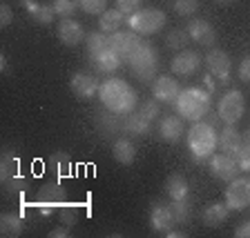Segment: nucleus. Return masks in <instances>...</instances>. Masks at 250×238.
Wrapping results in <instances>:
<instances>
[{"label": "nucleus", "instance_id": "nucleus-1", "mask_svg": "<svg viewBox=\"0 0 250 238\" xmlns=\"http://www.w3.org/2000/svg\"><path fill=\"white\" fill-rule=\"evenodd\" d=\"M99 98L105 109L116 114H132L136 107V92L125 83L123 78H107L99 87Z\"/></svg>", "mask_w": 250, "mask_h": 238}, {"label": "nucleus", "instance_id": "nucleus-2", "mask_svg": "<svg viewBox=\"0 0 250 238\" xmlns=\"http://www.w3.org/2000/svg\"><path fill=\"white\" fill-rule=\"evenodd\" d=\"M177 111L181 118L186 120H203L206 116L210 114L212 109V100H210V93L206 89H199V87H188V89H181L177 98Z\"/></svg>", "mask_w": 250, "mask_h": 238}, {"label": "nucleus", "instance_id": "nucleus-3", "mask_svg": "<svg viewBox=\"0 0 250 238\" xmlns=\"http://www.w3.org/2000/svg\"><path fill=\"white\" fill-rule=\"evenodd\" d=\"M188 149L192 154L194 163H203L217 149V131L206 120H197L188 131Z\"/></svg>", "mask_w": 250, "mask_h": 238}, {"label": "nucleus", "instance_id": "nucleus-4", "mask_svg": "<svg viewBox=\"0 0 250 238\" xmlns=\"http://www.w3.org/2000/svg\"><path fill=\"white\" fill-rule=\"evenodd\" d=\"M125 62L130 65L132 73L139 78L141 83H152L156 76V69H159V54H156V49L150 42H143Z\"/></svg>", "mask_w": 250, "mask_h": 238}, {"label": "nucleus", "instance_id": "nucleus-5", "mask_svg": "<svg viewBox=\"0 0 250 238\" xmlns=\"http://www.w3.org/2000/svg\"><path fill=\"white\" fill-rule=\"evenodd\" d=\"M67 202V192H65V187L61 183L52 181V183H45V185L38 189L36 198L31 202V207L36 209L41 216H52L56 209H61L62 205Z\"/></svg>", "mask_w": 250, "mask_h": 238}, {"label": "nucleus", "instance_id": "nucleus-6", "mask_svg": "<svg viewBox=\"0 0 250 238\" xmlns=\"http://www.w3.org/2000/svg\"><path fill=\"white\" fill-rule=\"evenodd\" d=\"M127 22H130L132 31H136L141 36H152L166 27V14L161 9H154V7H146V9H139L136 14H132Z\"/></svg>", "mask_w": 250, "mask_h": 238}, {"label": "nucleus", "instance_id": "nucleus-7", "mask_svg": "<svg viewBox=\"0 0 250 238\" xmlns=\"http://www.w3.org/2000/svg\"><path fill=\"white\" fill-rule=\"evenodd\" d=\"M244 111H246L244 93L237 92V89H230V92H226L224 96L219 98L217 114H219V120H224L226 125L239 123L241 116H244Z\"/></svg>", "mask_w": 250, "mask_h": 238}, {"label": "nucleus", "instance_id": "nucleus-8", "mask_svg": "<svg viewBox=\"0 0 250 238\" xmlns=\"http://www.w3.org/2000/svg\"><path fill=\"white\" fill-rule=\"evenodd\" d=\"M226 205L230 212H241L250 205V178H232L226 189Z\"/></svg>", "mask_w": 250, "mask_h": 238}, {"label": "nucleus", "instance_id": "nucleus-9", "mask_svg": "<svg viewBox=\"0 0 250 238\" xmlns=\"http://www.w3.org/2000/svg\"><path fill=\"white\" fill-rule=\"evenodd\" d=\"M143 45L141 36L136 31H116V34H109V49L114 54H119L123 58V62L132 56V54Z\"/></svg>", "mask_w": 250, "mask_h": 238}, {"label": "nucleus", "instance_id": "nucleus-10", "mask_svg": "<svg viewBox=\"0 0 250 238\" xmlns=\"http://www.w3.org/2000/svg\"><path fill=\"white\" fill-rule=\"evenodd\" d=\"M179 93H181V87L172 76H156L152 80V96H154L159 103L172 105L177 103Z\"/></svg>", "mask_w": 250, "mask_h": 238}, {"label": "nucleus", "instance_id": "nucleus-11", "mask_svg": "<svg viewBox=\"0 0 250 238\" xmlns=\"http://www.w3.org/2000/svg\"><path fill=\"white\" fill-rule=\"evenodd\" d=\"M210 171H212L214 176L219 178V181H232V178H237V174H239V165H237V161H234V156H228V154H212L210 156Z\"/></svg>", "mask_w": 250, "mask_h": 238}, {"label": "nucleus", "instance_id": "nucleus-12", "mask_svg": "<svg viewBox=\"0 0 250 238\" xmlns=\"http://www.w3.org/2000/svg\"><path fill=\"white\" fill-rule=\"evenodd\" d=\"M58 38H61L62 45L76 47L78 42H83L87 36H85V29L81 22H76L74 18H62L61 25H58Z\"/></svg>", "mask_w": 250, "mask_h": 238}, {"label": "nucleus", "instance_id": "nucleus-13", "mask_svg": "<svg viewBox=\"0 0 250 238\" xmlns=\"http://www.w3.org/2000/svg\"><path fill=\"white\" fill-rule=\"evenodd\" d=\"M241 143H244V140H241V134L234 125H226L217 136V147L221 149V154H228V156L237 154L239 147H241Z\"/></svg>", "mask_w": 250, "mask_h": 238}, {"label": "nucleus", "instance_id": "nucleus-14", "mask_svg": "<svg viewBox=\"0 0 250 238\" xmlns=\"http://www.w3.org/2000/svg\"><path fill=\"white\" fill-rule=\"evenodd\" d=\"M206 67H208V72L212 73V76H217L219 80H221V78H228L230 69H232V60H230V56L226 52L212 49V52L206 56Z\"/></svg>", "mask_w": 250, "mask_h": 238}, {"label": "nucleus", "instance_id": "nucleus-15", "mask_svg": "<svg viewBox=\"0 0 250 238\" xmlns=\"http://www.w3.org/2000/svg\"><path fill=\"white\" fill-rule=\"evenodd\" d=\"M199 65H201L199 54L188 52V49L186 52H181V54H177V56L172 58V62H170L172 72L177 73V76H192V73L199 69Z\"/></svg>", "mask_w": 250, "mask_h": 238}, {"label": "nucleus", "instance_id": "nucleus-16", "mask_svg": "<svg viewBox=\"0 0 250 238\" xmlns=\"http://www.w3.org/2000/svg\"><path fill=\"white\" fill-rule=\"evenodd\" d=\"M188 36L192 38L199 45L210 47L214 40H217V34H214V27L210 25L208 20H201V18H194L190 25H188Z\"/></svg>", "mask_w": 250, "mask_h": 238}, {"label": "nucleus", "instance_id": "nucleus-17", "mask_svg": "<svg viewBox=\"0 0 250 238\" xmlns=\"http://www.w3.org/2000/svg\"><path fill=\"white\" fill-rule=\"evenodd\" d=\"M72 92L76 93L78 98H83V100H87V98H94L96 93H99V80L92 76V73H76V76L72 78Z\"/></svg>", "mask_w": 250, "mask_h": 238}, {"label": "nucleus", "instance_id": "nucleus-18", "mask_svg": "<svg viewBox=\"0 0 250 238\" xmlns=\"http://www.w3.org/2000/svg\"><path fill=\"white\" fill-rule=\"evenodd\" d=\"M89 62H92V67L101 73H112L121 67V62L123 58L119 54H114L112 49H105L101 54H89Z\"/></svg>", "mask_w": 250, "mask_h": 238}, {"label": "nucleus", "instance_id": "nucleus-19", "mask_svg": "<svg viewBox=\"0 0 250 238\" xmlns=\"http://www.w3.org/2000/svg\"><path fill=\"white\" fill-rule=\"evenodd\" d=\"M150 223L156 232H170L174 225H177V218L172 214L170 205H154L150 212Z\"/></svg>", "mask_w": 250, "mask_h": 238}, {"label": "nucleus", "instance_id": "nucleus-20", "mask_svg": "<svg viewBox=\"0 0 250 238\" xmlns=\"http://www.w3.org/2000/svg\"><path fill=\"white\" fill-rule=\"evenodd\" d=\"M159 134L166 143L174 145L179 143L183 136V123H181V116H166V118L159 123Z\"/></svg>", "mask_w": 250, "mask_h": 238}, {"label": "nucleus", "instance_id": "nucleus-21", "mask_svg": "<svg viewBox=\"0 0 250 238\" xmlns=\"http://www.w3.org/2000/svg\"><path fill=\"white\" fill-rule=\"evenodd\" d=\"M21 2L27 7L29 16L38 22V25H52L54 18H56V9H54V5H38V2H34V0H21Z\"/></svg>", "mask_w": 250, "mask_h": 238}, {"label": "nucleus", "instance_id": "nucleus-22", "mask_svg": "<svg viewBox=\"0 0 250 238\" xmlns=\"http://www.w3.org/2000/svg\"><path fill=\"white\" fill-rule=\"evenodd\" d=\"M112 156H114V161L121 163V165H132L136 158L134 143L127 138H119L114 145H112Z\"/></svg>", "mask_w": 250, "mask_h": 238}, {"label": "nucleus", "instance_id": "nucleus-23", "mask_svg": "<svg viewBox=\"0 0 250 238\" xmlns=\"http://www.w3.org/2000/svg\"><path fill=\"white\" fill-rule=\"evenodd\" d=\"M150 118H146V116L141 114V111H132V114L125 116L123 120V129L127 131V134L132 136H143L150 131Z\"/></svg>", "mask_w": 250, "mask_h": 238}, {"label": "nucleus", "instance_id": "nucleus-24", "mask_svg": "<svg viewBox=\"0 0 250 238\" xmlns=\"http://www.w3.org/2000/svg\"><path fill=\"white\" fill-rule=\"evenodd\" d=\"M123 114H116V111H109V109H105V111H101L99 118H96V123H99V129L103 131L105 136H112L116 134V131L123 129V120L121 118Z\"/></svg>", "mask_w": 250, "mask_h": 238}, {"label": "nucleus", "instance_id": "nucleus-25", "mask_svg": "<svg viewBox=\"0 0 250 238\" xmlns=\"http://www.w3.org/2000/svg\"><path fill=\"white\" fill-rule=\"evenodd\" d=\"M230 209L226 202H212V205H208V207L203 209L201 218H203V223L208 225V227H217V225L226 223V218H228Z\"/></svg>", "mask_w": 250, "mask_h": 238}, {"label": "nucleus", "instance_id": "nucleus-26", "mask_svg": "<svg viewBox=\"0 0 250 238\" xmlns=\"http://www.w3.org/2000/svg\"><path fill=\"white\" fill-rule=\"evenodd\" d=\"M123 22H125V14H121L119 9H105L99 18V27L105 34H116V31H121Z\"/></svg>", "mask_w": 250, "mask_h": 238}, {"label": "nucleus", "instance_id": "nucleus-27", "mask_svg": "<svg viewBox=\"0 0 250 238\" xmlns=\"http://www.w3.org/2000/svg\"><path fill=\"white\" fill-rule=\"evenodd\" d=\"M22 229H25V220H22V216H18V214H2V218H0V232H2V236H9V238H16L21 236Z\"/></svg>", "mask_w": 250, "mask_h": 238}, {"label": "nucleus", "instance_id": "nucleus-28", "mask_svg": "<svg viewBox=\"0 0 250 238\" xmlns=\"http://www.w3.org/2000/svg\"><path fill=\"white\" fill-rule=\"evenodd\" d=\"M166 192L172 201H183V198H188L190 187H188V181L181 176V174H172L166 183Z\"/></svg>", "mask_w": 250, "mask_h": 238}, {"label": "nucleus", "instance_id": "nucleus-29", "mask_svg": "<svg viewBox=\"0 0 250 238\" xmlns=\"http://www.w3.org/2000/svg\"><path fill=\"white\" fill-rule=\"evenodd\" d=\"M21 174V163H18V156L14 151H2V158H0V176L2 181Z\"/></svg>", "mask_w": 250, "mask_h": 238}, {"label": "nucleus", "instance_id": "nucleus-30", "mask_svg": "<svg viewBox=\"0 0 250 238\" xmlns=\"http://www.w3.org/2000/svg\"><path fill=\"white\" fill-rule=\"evenodd\" d=\"M87 42V54H101L105 49H109V36L105 31H96V34H89L85 38Z\"/></svg>", "mask_w": 250, "mask_h": 238}, {"label": "nucleus", "instance_id": "nucleus-31", "mask_svg": "<svg viewBox=\"0 0 250 238\" xmlns=\"http://www.w3.org/2000/svg\"><path fill=\"white\" fill-rule=\"evenodd\" d=\"M170 209L172 214H174V218H177V223H188L190 220V202H188V198H183V201H172L170 202Z\"/></svg>", "mask_w": 250, "mask_h": 238}, {"label": "nucleus", "instance_id": "nucleus-32", "mask_svg": "<svg viewBox=\"0 0 250 238\" xmlns=\"http://www.w3.org/2000/svg\"><path fill=\"white\" fill-rule=\"evenodd\" d=\"M78 216H81V207H78V205L65 202V205L61 207V220H62V225L74 227V225L78 223Z\"/></svg>", "mask_w": 250, "mask_h": 238}, {"label": "nucleus", "instance_id": "nucleus-33", "mask_svg": "<svg viewBox=\"0 0 250 238\" xmlns=\"http://www.w3.org/2000/svg\"><path fill=\"white\" fill-rule=\"evenodd\" d=\"M188 38H190V36H188V31L174 29V31H170V34H167L166 45H167V49H172V52H181L183 47H186Z\"/></svg>", "mask_w": 250, "mask_h": 238}, {"label": "nucleus", "instance_id": "nucleus-34", "mask_svg": "<svg viewBox=\"0 0 250 238\" xmlns=\"http://www.w3.org/2000/svg\"><path fill=\"white\" fill-rule=\"evenodd\" d=\"M69 156L65 154V151H56V154H52V158H49V167H52L56 174H67L69 171Z\"/></svg>", "mask_w": 250, "mask_h": 238}, {"label": "nucleus", "instance_id": "nucleus-35", "mask_svg": "<svg viewBox=\"0 0 250 238\" xmlns=\"http://www.w3.org/2000/svg\"><path fill=\"white\" fill-rule=\"evenodd\" d=\"M52 5H54V9H56V16L69 18V16H74V11L78 9V0H54Z\"/></svg>", "mask_w": 250, "mask_h": 238}, {"label": "nucleus", "instance_id": "nucleus-36", "mask_svg": "<svg viewBox=\"0 0 250 238\" xmlns=\"http://www.w3.org/2000/svg\"><path fill=\"white\" fill-rule=\"evenodd\" d=\"M2 185H5V189L9 194H22L27 189V178L22 176V174H16V176L2 181Z\"/></svg>", "mask_w": 250, "mask_h": 238}, {"label": "nucleus", "instance_id": "nucleus-37", "mask_svg": "<svg viewBox=\"0 0 250 238\" xmlns=\"http://www.w3.org/2000/svg\"><path fill=\"white\" fill-rule=\"evenodd\" d=\"M174 11L179 16L190 18V16H194L199 11V0H174Z\"/></svg>", "mask_w": 250, "mask_h": 238}, {"label": "nucleus", "instance_id": "nucleus-38", "mask_svg": "<svg viewBox=\"0 0 250 238\" xmlns=\"http://www.w3.org/2000/svg\"><path fill=\"white\" fill-rule=\"evenodd\" d=\"M78 7L85 11V14H103L107 9V0H78Z\"/></svg>", "mask_w": 250, "mask_h": 238}, {"label": "nucleus", "instance_id": "nucleus-39", "mask_svg": "<svg viewBox=\"0 0 250 238\" xmlns=\"http://www.w3.org/2000/svg\"><path fill=\"white\" fill-rule=\"evenodd\" d=\"M234 161H237V165H239L241 171L250 169V143H241L239 151L234 154Z\"/></svg>", "mask_w": 250, "mask_h": 238}, {"label": "nucleus", "instance_id": "nucleus-40", "mask_svg": "<svg viewBox=\"0 0 250 238\" xmlns=\"http://www.w3.org/2000/svg\"><path fill=\"white\" fill-rule=\"evenodd\" d=\"M141 2L143 0H116V9L125 16H132L141 9Z\"/></svg>", "mask_w": 250, "mask_h": 238}, {"label": "nucleus", "instance_id": "nucleus-41", "mask_svg": "<svg viewBox=\"0 0 250 238\" xmlns=\"http://www.w3.org/2000/svg\"><path fill=\"white\" fill-rule=\"evenodd\" d=\"M141 114L146 116V118H150V120H156L159 118V114H161V107H159V100H147V103H143V107L139 109Z\"/></svg>", "mask_w": 250, "mask_h": 238}, {"label": "nucleus", "instance_id": "nucleus-42", "mask_svg": "<svg viewBox=\"0 0 250 238\" xmlns=\"http://www.w3.org/2000/svg\"><path fill=\"white\" fill-rule=\"evenodd\" d=\"M239 78L244 80V83H250V56H246L244 60L239 62Z\"/></svg>", "mask_w": 250, "mask_h": 238}, {"label": "nucleus", "instance_id": "nucleus-43", "mask_svg": "<svg viewBox=\"0 0 250 238\" xmlns=\"http://www.w3.org/2000/svg\"><path fill=\"white\" fill-rule=\"evenodd\" d=\"M11 20H14V11H11V7L2 5L0 7V25L7 27V25H11Z\"/></svg>", "mask_w": 250, "mask_h": 238}, {"label": "nucleus", "instance_id": "nucleus-44", "mask_svg": "<svg viewBox=\"0 0 250 238\" xmlns=\"http://www.w3.org/2000/svg\"><path fill=\"white\" fill-rule=\"evenodd\" d=\"M234 236L237 238H250V220L241 223L239 227H237V232H234Z\"/></svg>", "mask_w": 250, "mask_h": 238}, {"label": "nucleus", "instance_id": "nucleus-45", "mask_svg": "<svg viewBox=\"0 0 250 238\" xmlns=\"http://www.w3.org/2000/svg\"><path fill=\"white\" fill-rule=\"evenodd\" d=\"M67 225H62V227H56V229H52L49 232V238H67L69 236V232H67Z\"/></svg>", "mask_w": 250, "mask_h": 238}, {"label": "nucleus", "instance_id": "nucleus-46", "mask_svg": "<svg viewBox=\"0 0 250 238\" xmlns=\"http://www.w3.org/2000/svg\"><path fill=\"white\" fill-rule=\"evenodd\" d=\"M0 69H2V73H9V62H7V56H5V54L0 56Z\"/></svg>", "mask_w": 250, "mask_h": 238}, {"label": "nucleus", "instance_id": "nucleus-47", "mask_svg": "<svg viewBox=\"0 0 250 238\" xmlns=\"http://www.w3.org/2000/svg\"><path fill=\"white\" fill-rule=\"evenodd\" d=\"M219 2H224V5H228V2H230V0H219Z\"/></svg>", "mask_w": 250, "mask_h": 238}]
</instances>
